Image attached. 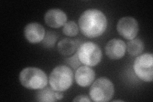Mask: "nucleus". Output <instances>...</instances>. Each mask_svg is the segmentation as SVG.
I'll list each match as a JSON object with an SVG mask.
<instances>
[{
  "label": "nucleus",
  "mask_w": 153,
  "mask_h": 102,
  "mask_svg": "<svg viewBox=\"0 0 153 102\" xmlns=\"http://www.w3.org/2000/svg\"><path fill=\"white\" fill-rule=\"evenodd\" d=\"M133 70L142 80L151 82L153 79V55L145 53L138 56L134 61Z\"/></svg>",
  "instance_id": "obj_6"
},
{
  "label": "nucleus",
  "mask_w": 153,
  "mask_h": 102,
  "mask_svg": "<svg viewBox=\"0 0 153 102\" xmlns=\"http://www.w3.org/2000/svg\"><path fill=\"white\" fill-rule=\"evenodd\" d=\"M21 84L29 89H41L47 85L48 79L42 70L35 67H27L19 74Z\"/></svg>",
  "instance_id": "obj_2"
},
{
  "label": "nucleus",
  "mask_w": 153,
  "mask_h": 102,
  "mask_svg": "<svg viewBox=\"0 0 153 102\" xmlns=\"http://www.w3.org/2000/svg\"><path fill=\"white\" fill-rule=\"evenodd\" d=\"M114 95V86L109 79L102 77L96 80L90 87L91 98L96 102H106L111 100Z\"/></svg>",
  "instance_id": "obj_4"
},
{
  "label": "nucleus",
  "mask_w": 153,
  "mask_h": 102,
  "mask_svg": "<svg viewBox=\"0 0 153 102\" xmlns=\"http://www.w3.org/2000/svg\"><path fill=\"white\" fill-rule=\"evenodd\" d=\"M73 81V71L65 65H59L54 68L51 73L49 79L51 88L56 91L61 92L68 89L72 85Z\"/></svg>",
  "instance_id": "obj_3"
},
{
  "label": "nucleus",
  "mask_w": 153,
  "mask_h": 102,
  "mask_svg": "<svg viewBox=\"0 0 153 102\" xmlns=\"http://www.w3.org/2000/svg\"><path fill=\"white\" fill-rule=\"evenodd\" d=\"M76 43L73 40L69 38H64L57 43V50L61 55L70 56L75 52Z\"/></svg>",
  "instance_id": "obj_12"
},
{
  "label": "nucleus",
  "mask_w": 153,
  "mask_h": 102,
  "mask_svg": "<svg viewBox=\"0 0 153 102\" xmlns=\"http://www.w3.org/2000/svg\"><path fill=\"white\" fill-rule=\"evenodd\" d=\"M44 20L45 24L49 27L59 28L66 23L67 16L62 10L52 8L45 13Z\"/></svg>",
  "instance_id": "obj_10"
},
{
  "label": "nucleus",
  "mask_w": 153,
  "mask_h": 102,
  "mask_svg": "<svg viewBox=\"0 0 153 102\" xmlns=\"http://www.w3.org/2000/svg\"><path fill=\"white\" fill-rule=\"evenodd\" d=\"M76 53L80 63L88 66L98 65L102 57L101 48L97 43L91 42L82 43L79 47Z\"/></svg>",
  "instance_id": "obj_5"
},
{
  "label": "nucleus",
  "mask_w": 153,
  "mask_h": 102,
  "mask_svg": "<svg viewBox=\"0 0 153 102\" xmlns=\"http://www.w3.org/2000/svg\"><path fill=\"white\" fill-rule=\"evenodd\" d=\"M24 34L26 39L31 43H38L44 39L45 30L42 25L38 22H31L25 28Z\"/></svg>",
  "instance_id": "obj_8"
},
{
  "label": "nucleus",
  "mask_w": 153,
  "mask_h": 102,
  "mask_svg": "<svg viewBox=\"0 0 153 102\" xmlns=\"http://www.w3.org/2000/svg\"><path fill=\"white\" fill-rule=\"evenodd\" d=\"M114 101L115 102V101H122V100H114Z\"/></svg>",
  "instance_id": "obj_20"
},
{
  "label": "nucleus",
  "mask_w": 153,
  "mask_h": 102,
  "mask_svg": "<svg viewBox=\"0 0 153 102\" xmlns=\"http://www.w3.org/2000/svg\"><path fill=\"white\" fill-rule=\"evenodd\" d=\"M63 32L68 36H75L79 33V27L74 21L67 22L63 26Z\"/></svg>",
  "instance_id": "obj_15"
},
{
  "label": "nucleus",
  "mask_w": 153,
  "mask_h": 102,
  "mask_svg": "<svg viewBox=\"0 0 153 102\" xmlns=\"http://www.w3.org/2000/svg\"><path fill=\"white\" fill-rule=\"evenodd\" d=\"M36 100L38 101H57L56 97V91L49 87L39 89L36 95Z\"/></svg>",
  "instance_id": "obj_14"
},
{
  "label": "nucleus",
  "mask_w": 153,
  "mask_h": 102,
  "mask_svg": "<svg viewBox=\"0 0 153 102\" xmlns=\"http://www.w3.org/2000/svg\"><path fill=\"white\" fill-rule=\"evenodd\" d=\"M75 78L76 84L81 87H88L91 84L95 78L94 71L88 66H82L76 70Z\"/></svg>",
  "instance_id": "obj_11"
},
{
  "label": "nucleus",
  "mask_w": 153,
  "mask_h": 102,
  "mask_svg": "<svg viewBox=\"0 0 153 102\" xmlns=\"http://www.w3.org/2000/svg\"><path fill=\"white\" fill-rule=\"evenodd\" d=\"M73 101H80V102H81V101L90 102L91 100L88 98L87 96L82 95H79L77 96H76Z\"/></svg>",
  "instance_id": "obj_18"
},
{
  "label": "nucleus",
  "mask_w": 153,
  "mask_h": 102,
  "mask_svg": "<svg viewBox=\"0 0 153 102\" xmlns=\"http://www.w3.org/2000/svg\"><path fill=\"white\" fill-rule=\"evenodd\" d=\"M126 48L129 54L132 56H138L144 49V43L139 38H136L129 41Z\"/></svg>",
  "instance_id": "obj_13"
},
{
  "label": "nucleus",
  "mask_w": 153,
  "mask_h": 102,
  "mask_svg": "<svg viewBox=\"0 0 153 102\" xmlns=\"http://www.w3.org/2000/svg\"><path fill=\"white\" fill-rule=\"evenodd\" d=\"M126 45L121 39L114 38L106 44L105 52L107 56L111 60H117L123 57L126 53Z\"/></svg>",
  "instance_id": "obj_9"
},
{
  "label": "nucleus",
  "mask_w": 153,
  "mask_h": 102,
  "mask_svg": "<svg viewBox=\"0 0 153 102\" xmlns=\"http://www.w3.org/2000/svg\"><path fill=\"white\" fill-rule=\"evenodd\" d=\"M117 30L119 35L125 39H135L138 32V22L131 17H122L117 22Z\"/></svg>",
  "instance_id": "obj_7"
},
{
  "label": "nucleus",
  "mask_w": 153,
  "mask_h": 102,
  "mask_svg": "<svg viewBox=\"0 0 153 102\" xmlns=\"http://www.w3.org/2000/svg\"><path fill=\"white\" fill-rule=\"evenodd\" d=\"M79 26L82 35L89 38L99 37L107 27V19L105 14L97 9L86 10L79 19Z\"/></svg>",
  "instance_id": "obj_1"
},
{
  "label": "nucleus",
  "mask_w": 153,
  "mask_h": 102,
  "mask_svg": "<svg viewBox=\"0 0 153 102\" xmlns=\"http://www.w3.org/2000/svg\"><path fill=\"white\" fill-rule=\"evenodd\" d=\"M58 36L57 34L53 32H47L46 36L44 38L43 41V45L46 47H52L56 41L57 40Z\"/></svg>",
  "instance_id": "obj_16"
},
{
  "label": "nucleus",
  "mask_w": 153,
  "mask_h": 102,
  "mask_svg": "<svg viewBox=\"0 0 153 102\" xmlns=\"http://www.w3.org/2000/svg\"><path fill=\"white\" fill-rule=\"evenodd\" d=\"M65 62L69 66L72 67L74 69H76V68H78L81 64L80 61L79 60L77 53H75L73 56H71L69 58H66L65 60Z\"/></svg>",
  "instance_id": "obj_17"
},
{
  "label": "nucleus",
  "mask_w": 153,
  "mask_h": 102,
  "mask_svg": "<svg viewBox=\"0 0 153 102\" xmlns=\"http://www.w3.org/2000/svg\"><path fill=\"white\" fill-rule=\"evenodd\" d=\"M63 93H62L61 91H57L56 92V99L57 100H60L62 98H63Z\"/></svg>",
  "instance_id": "obj_19"
}]
</instances>
